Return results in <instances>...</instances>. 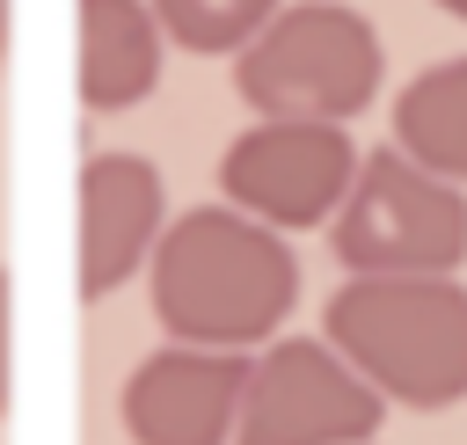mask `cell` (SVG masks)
<instances>
[{"mask_svg": "<svg viewBox=\"0 0 467 445\" xmlns=\"http://www.w3.org/2000/svg\"><path fill=\"white\" fill-rule=\"evenodd\" d=\"M153 321L175 343L212 350H255L285 328L299 299V263L277 241V226L248 219L241 204H197L161 226L146 255Z\"/></svg>", "mask_w": 467, "mask_h": 445, "instance_id": "obj_1", "label": "cell"}, {"mask_svg": "<svg viewBox=\"0 0 467 445\" xmlns=\"http://www.w3.org/2000/svg\"><path fill=\"white\" fill-rule=\"evenodd\" d=\"M365 445H372V438H365Z\"/></svg>", "mask_w": 467, "mask_h": 445, "instance_id": "obj_15", "label": "cell"}, {"mask_svg": "<svg viewBox=\"0 0 467 445\" xmlns=\"http://www.w3.org/2000/svg\"><path fill=\"white\" fill-rule=\"evenodd\" d=\"M387 401L328 336H270L248 350L234 445H365Z\"/></svg>", "mask_w": 467, "mask_h": 445, "instance_id": "obj_5", "label": "cell"}, {"mask_svg": "<svg viewBox=\"0 0 467 445\" xmlns=\"http://www.w3.org/2000/svg\"><path fill=\"white\" fill-rule=\"evenodd\" d=\"M350 168H358V146L343 139V124H328V117H255L226 146L219 190L248 219H263L277 233H306L343 204Z\"/></svg>", "mask_w": 467, "mask_h": 445, "instance_id": "obj_6", "label": "cell"}, {"mask_svg": "<svg viewBox=\"0 0 467 445\" xmlns=\"http://www.w3.org/2000/svg\"><path fill=\"white\" fill-rule=\"evenodd\" d=\"M73 22H80L73 80H80V102L95 117H117L161 88V44L168 36H161L146 0H73Z\"/></svg>", "mask_w": 467, "mask_h": 445, "instance_id": "obj_9", "label": "cell"}, {"mask_svg": "<svg viewBox=\"0 0 467 445\" xmlns=\"http://www.w3.org/2000/svg\"><path fill=\"white\" fill-rule=\"evenodd\" d=\"M7 314H15V299H7V270H0V416H7V394H15V387H7V379H15V357H7V328H15V321H7Z\"/></svg>", "mask_w": 467, "mask_h": 445, "instance_id": "obj_12", "label": "cell"}, {"mask_svg": "<svg viewBox=\"0 0 467 445\" xmlns=\"http://www.w3.org/2000/svg\"><path fill=\"white\" fill-rule=\"evenodd\" d=\"M321 336L358 365L379 401L452 409L467 401V285L452 270L423 277H343L321 306Z\"/></svg>", "mask_w": 467, "mask_h": 445, "instance_id": "obj_2", "label": "cell"}, {"mask_svg": "<svg viewBox=\"0 0 467 445\" xmlns=\"http://www.w3.org/2000/svg\"><path fill=\"white\" fill-rule=\"evenodd\" d=\"M0 58H7V0H0Z\"/></svg>", "mask_w": 467, "mask_h": 445, "instance_id": "obj_14", "label": "cell"}, {"mask_svg": "<svg viewBox=\"0 0 467 445\" xmlns=\"http://www.w3.org/2000/svg\"><path fill=\"white\" fill-rule=\"evenodd\" d=\"M431 7H445L452 22H467V0H431Z\"/></svg>", "mask_w": 467, "mask_h": 445, "instance_id": "obj_13", "label": "cell"}, {"mask_svg": "<svg viewBox=\"0 0 467 445\" xmlns=\"http://www.w3.org/2000/svg\"><path fill=\"white\" fill-rule=\"evenodd\" d=\"M328 241L350 277L460 270L467 263V197H460V182L416 168L401 146H379L350 168V190L328 212Z\"/></svg>", "mask_w": 467, "mask_h": 445, "instance_id": "obj_4", "label": "cell"}, {"mask_svg": "<svg viewBox=\"0 0 467 445\" xmlns=\"http://www.w3.org/2000/svg\"><path fill=\"white\" fill-rule=\"evenodd\" d=\"M387 51L372 22L343 0H299L277 7L241 51H234V95L255 117H328L350 124L379 102Z\"/></svg>", "mask_w": 467, "mask_h": 445, "instance_id": "obj_3", "label": "cell"}, {"mask_svg": "<svg viewBox=\"0 0 467 445\" xmlns=\"http://www.w3.org/2000/svg\"><path fill=\"white\" fill-rule=\"evenodd\" d=\"M168 226L161 168L139 153H95L80 168V299H109L139 277Z\"/></svg>", "mask_w": 467, "mask_h": 445, "instance_id": "obj_8", "label": "cell"}, {"mask_svg": "<svg viewBox=\"0 0 467 445\" xmlns=\"http://www.w3.org/2000/svg\"><path fill=\"white\" fill-rule=\"evenodd\" d=\"M146 7H153L161 36L197 51V58H234L277 15V0H146Z\"/></svg>", "mask_w": 467, "mask_h": 445, "instance_id": "obj_11", "label": "cell"}, {"mask_svg": "<svg viewBox=\"0 0 467 445\" xmlns=\"http://www.w3.org/2000/svg\"><path fill=\"white\" fill-rule=\"evenodd\" d=\"M248 387V350L161 343L124 372L117 416L131 445H234V409Z\"/></svg>", "mask_w": 467, "mask_h": 445, "instance_id": "obj_7", "label": "cell"}, {"mask_svg": "<svg viewBox=\"0 0 467 445\" xmlns=\"http://www.w3.org/2000/svg\"><path fill=\"white\" fill-rule=\"evenodd\" d=\"M394 146L416 168H431L445 182H467V51L423 66L394 95Z\"/></svg>", "mask_w": 467, "mask_h": 445, "instance_id": "obj_10", "label": "cell"}]
</instances>
